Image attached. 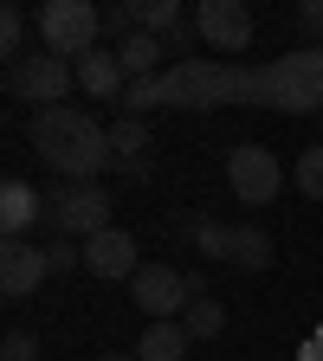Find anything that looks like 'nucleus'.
<instances>
[{
  "label": "nucleus",
  "instance_id": "nucleus-8",
  "mask_svg": "<svg viewBox=\"0 0 323 361\" xmlns=\"http://www.w3.org/2000/svg\"><path fill=\"white\" fill-rule=\"evenodd\" d=\"M226 188L246 207H265V200L285 194V168H278V155L265 142H240V149H226Z\"/></svg>",
  "mask_w": 323,
  "mask_h": 361
},
{
  "label": "nucleus",
  "instance_id": "nucleus-26",
  "mask_svg": "<svg viewBox=\"0 0 323 361\" xmlns=\"http://www.w3.org/2000/svg\"><path fill=\"white\" fill-rule=\"evenodd\" d=\"M162 45H168V52H188V45H194V20H181V26H175Z\"/></svg>",
  "mask_w": 323,
  "mask_h": 361
},
{
  "label": "nucleus",
  "instance_id": "nucleus-24",
  "mask_svg": "<svg viewBox=\"0 0 323 361\" xmlns=\"http://www.w3.org/2000/svg\"><path fill=\"white\" fill-rule=\"evenodd\" d=\"M33 355H39V336H26V329H13L7 348H0V361H33Z\"/></svg>",
  "mask_w": 323,
  "mask_h": 361
},
{
  "label": "nucleus",
  "instance_id": "nucleus-1",
  "mask_svg": "<svg viewBox=\"0 0 323 361\" xmlns=\"http://www.w3.org/2000/svg\"><path fill=\"white\" fill-rule=\"evenodd\" d=\"M33 149L71 188H98V174L110 168V129L78 104H52V110L33 116Z\"/></svg>",
  "mask_w": 323,
  "mask_h": 361
},
{
  "label": "nucleus",
  "instance_id": "nucleus-10",
  "mask_svg": "<svg viewBox=\"0 0 323 361\" xmlns=\"http://www.w3.org/2000/svg\"><path fill=\"white\" fill-rule=\"evenodd\" d=\"M194 32L207 39V52H246L252 45V13L240 0H201L194 7Z\"/></svg>",
  "mask_w": 323,
  "mask_h": 361
},
{
  "label": "nucleus",
  "instance_id": "nucleus-6",
  "mask_svg": "<svg viewBox=\"0 0 323 361\" xmlns=\"http://www.w3.org/2000/svg\"><path fill=\"white\" fill-rule=\"evenodd\" d=\"M129 297H136V310H143L149 323H181L188 303H194V278L175 271V264H143L129 278Z\"/></svg>",
  "mask_w": 323,
  "mask_h": 361
},
{
  "label": "nucleus",
  "instance_id": "nucleus-14",
  "mask_svg": "<svg viewBox=\"0 0 323 361\" xmlns=\"http://www.w3.org/2000/svg\"><path fill=\"white\" fill-rule=\"evenodd\" d=\"M39 219H45V194H33L26 180H7L0 188V226H7V239H26Z\"/></svg>",
  "mask_w": 323,
  "mask_h": 361
},
{
  "label": "nucleus",
  "instance_id": "nucleus-7",
  "mask_svg": "<svg viewBox=\"0 0 323 361\" xmlns=\"http://www.w3.org/2000/svg\"><path fill=\"white\" fill-rule=\"evenodd\" d=\"M194 245L201 258H220V264H240V271H265L271 264V239L259 226H226V219H194Z\"/></svg>",
  "mask_w": 323,
  "mask_h": 361
},
{
  "label": "nucleus",
  "instance_id": "nucleus-18",
  "mask_svg": "<svg viewBox=\"0 0 323 361\" xmlns=\"http://www.w3.org/2000/svg\"><path fill=\"white\" fill-rule=\"evenodd\" d=\"M129 7H136V26L155 32V39H168L181 20H188V13H181V0H129Z\"/></svg>",
  "mask_w": 323,
  "mask_h": 361
},
{
  "label": "nucleus",
  "instance_id": "nucleus-2",
  "mask_svg": "<svg viewBox=\"0 0 323 361\" xmlns=\"http://www.w3.org/2000/svg\"><path fill=\"white\" fill-rule=\"evenodd\" d=\"M246 104L285 110V116H323V45H298V52L259 65L246 78Z\"/></svg>",
  "mask_w": 323,
  "mask_h": 361
},
{
  "label": "nucleus",
  "instance_id": "nucleus-5",
  "mask_svg": "<svg viewBox=\"0 0 323 361\" xmlns=\"http://www.w3.org/2000/svg\"><path fill=\"white\" fill-rule=\"evenodd\" d=\"M45 226L52 233H65V239H98V233H110V194L104 188H52L45 194Z\"/></svg>",
  "mask_w": 323,
  "mask_h": 361
},
{
  "label": "nucleus",
  "instance_id": "nucleus-19",
  "mask_svg": "<svg viewBox=\"0 0 323 361\" xmlns=\"http://www.w3.org/2000/svg\"><path fill=\"white\" fill-rule=\"evenodd\" d=\"M181 329H188L194 342H213V336L226 329V310H220L213 297H194V303H188V316H181Z\"/></svg>",
  "mask_w": 323,
  "mask_h": 361
},
{
  "label": "nucleus",
  "instance_id": "nucleus-27",
  "mask_svg": "<svg viewBox=\"0 0 323 361\" xmlns=\"http://www.w3.org/2000/svg\"><path fill=\"white\" fill-rule=\"evenodd\" d=\"M98 361H136V355H98Z\"/></svg>",
  "mask_w": 323,
  "mask_h": 361
},
{
  "label": "nucleus",
  "instance_id": "nucleus-25",
  "mask_svg": "<svg viewBox=\"0 0 323 361\" xmlns=\"http://www.w3.org/2000/svg\"><path fill=\"white\" fill-rule=\"evenodd\" d=\"M104 32H123V39L143 32V26H136V7H110V13H104Z\"/></svg>",
  "mask_w": 323,
  "mask_h": 361
},
{
  "label": "nucleus",
  "instance_id": "nucleus-13",
  "mask_svg": "<svg viewBox=\"0 0 323 361\" xmlns=\"http://www.w3.org/2000/svg\"><path fill=\"white\" fill-rule=\"evenodd\" d=\"M123 84H129V78H123V59H117V52H84V59H78V90H84L90 104H117Z\"/></svg>",
  "mask_w": 323,
  "mask_h": 361
},
{
  "label": "nucleus",
  "instance_id": "nucleus-28",
  "mask_svg": "<svg viewBox=\"0 0 323 361\" xmlns=\"http://www.w3.org/2000/svg\"><path fill=\"white\" fill-rule=\"evenodd\" d=\"M317 123H323V116H317Z\"/></svg>",
  "mask_w": 323,
  "mask_h": 361
},
{
  "label": "nucleus",
  "instance_id": "nucleus-22",
  "mask_svg": "<svg viewBox=\"0 0 323 361\" xmlns=\"http://www.w3.org/2000/svg\"><path fill=\"white\" fill-rule=\"evenodd\" d=\"M45 264H52V278H65V271H84V252L71 239H52L45 245Z\"/></svg>",
  "mask_w": 323,
  "mask_h": 361
},
{
  "label": "nucleus",
  "instance_id": "nucleus-3",
  "mask_svg": "<svg viewBox=\"0 0 323 361\" xmlns=\"http://www.w3.org/2000/svg\"><path fill=\"white\" fill-rule=\"evenodd\" d=\"M246 65H226V59H175L155 78V110H220V104H240L246 97Z\"/></svg>",
  "mask_w": 323,
  "mask_h": 361
},
{
  "label": "nucleus",
  "instance_id": "nucleus-4",
  "mask_svg": "<svg viewBox=\"0 0 323 361\" xmlns=\"http://www.w3.org/2000/svg\"><path fill=\"white\" fill-rule=\"evenodd\" d=\"M98 39H104V13L90 7V0H45L39 7V45L52 59H84V52H98Z\"/></svg>",
  "mask_w": 323,
  "mask_h": 361
},
{
  "label": "nucleus",
  "instance_id": "nucleus-12",
  "mask_svg": "<svg viewBox=\"0 0 323 361\" xmlns=\"http://www.w3.org/2000/svg\"><path fill=\"white\" fill-rule=\"evenodd\" d=\"M84 271H90V278H104V284H129L136 271H143V264H136V239L123 233V226L98 233V239L84 245Z\"/></svg>",
  "mask_w": 323,
  "mask_h": 361
},
{
  "label": "nucleus",
  "instance_id": "nucleus-23",
  "mask_svg": "<svg viewBox=\"0 0 323 361\" xmlns=\"http://www.w3.org/2000/svg\"><path fill=\"white\" fill-rule=\"evenodd\" d=\"M298 32L304 45H323V0H298Z\"/></svg>",
  "mask_w": 323,
  "mask_h": 361
},
{
  "label": "nucleus",
  "instance_id": "nucleus-20",
  "mask_svg": "<svg viewBox=\"0 0 323 361\" xmlns=\"http://www.w3.org/2000/svg\"><path fill=\"white\" fill-rule=\"evenodd\" d=\"M291 180H298L304 200H323V142H310V149L298 155V174H291Z\"/></svg>",
  "mask_w": 323,
  "mask_h": 361
},
{
  "label": "nucleus",
  "instance_id": "nucleus-11",
  "mask_svg": "<svg viewBox=\"0 0 323 361\" xmlns=\"http://www.w3.org/2000/svg\"><path fill=\"white\" fill-rule=\"evenodd\" d=\"M45 278H52V264H45V245H33V239H7V245H0V290H7L13 303H20V297H33Z\"/></svg>",
  "mask_w": 323,
  "mask_h": 361
},
{
  "label": "nucleus",
  "instance_id": "nucleus-9",
  "mask_svg": "<svg viewBox=\"0 0 323 361\" xmlns=\"http://www.w3.org/2000/svg\"><path fill=\"white\" fill-rule=\"evenodd\" d=\"M71 84H78V65H71V59H52V52H26V59L7 71V90H13L20 104H39V110L65 104Z\"/></svg>",
  "mask_w": 323,
  "mask_h": 361
},
{
  "label": "nucleus",
  "instance_id": "nucleus-15",
  "mask_svg": "<svg viewBox=\"0 0 323 361\" xmlns=\"http://www.w3.org/2000/svg\"><path fill=\"white\" fill-rule=\"evenodd\" d=\"M110 168H123V174H149V129L136 123V116L110 123Z\"/></svg>",
  "mask_w": 323,
  "mask_h": 361
},
{
  "label": "nucleus",
  "instance_id": "nucleus-21",
  "mask_svg": "<svg viewBox=\"0 0 323 361\" xmlns=\"http://www.w3.org/2000/svg\"><path fill=\"white\" fill-rule=\"evenodd\" d=\"M0 45H7L13 65L26 59V52H20V45H26V13H20V7H0Z\"/></svg>",
  "mask_w": 323,
  "mask_h": 361
},
{
  "label": "nucleus",
  "instance_id": "nucleus-16",
  "mask_svg": "<svg viewBox=\"0 0 323 361\" xmlns=\"http://www.w3.org/2000/svg\"><path fill=\"white\" fill-rule=\"evenodd\" d=\"M117 59H123V78H129V84H136V78H162V71H168V65H162L168 45H162L155 32H129V39L117 45Z\"/></svg>",
  "mask_w": 323,
  "mask_h": 361
},
{
  "label": "nucleus",
  "instance_id": "nucleus-17",
  "mask_svg": "<svg viewBox=\"0 0 323 361\" xmlns=\"http://www.w3.org/2000/svg\"><path fill=\"white\" fill-rule=\"evenodd\" d=\"M188 329L181 323H149L143 329V348H136V361H188Z\"/></svg>",
  "mask_w": 323,
  "mask_h": 361
}]
</instances>
